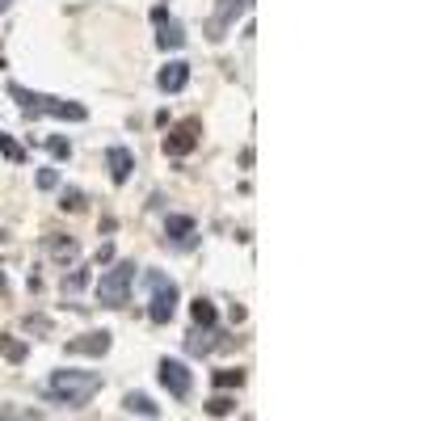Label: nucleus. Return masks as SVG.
I'll use <instances>...</instances> for the list:
<instances>
[{
	"label": "nucleus",
	"instance_id": "1",
	"mask_svg": "<svg viewBox=\"0 0 421 421\" xmlns=\"http://www.w3.org/2000/svg\"><path fill=\"white\" fill-rule=\"evenodd\" d=\"M97 392H101V375L97 371H55L46 379V388H42V396L51 404H68V409H84Z\"/></svg>",
	"mask_w": 421,
	"mask_h": 421
},
{
	"label": "nucleus",
	"instance_id": "2",
	"mask_svg": "<svg viewBox=\"0 0 421 421\" xmlns=\"http://www.w3.org/2000/svg\"><path fill=\"white\" fill-rule=\"evenodd\" d=\"M9 97L21 105L26 114H51V118H68V123H84L89 110L80 101H64V97H46V93H34V89H21V84H9Z\"/></svg>",
	"mask_w": 421,
	"mask_h": 421
},
{
	"label": "nucleus",
	"instance_id": "3",
	"mask_svg": "<svg viewBox=\"0 0 421 421\" xmlns=\"http://www.w3.org/2000/svg\"><path fill=\"white\" fill-rule=\"evenodd\" d=\"M131 283H135V261H118L114 270H105L97 283V299L101 307H127L131 299Z\"/></svg>",
	"mask_w": 421,
	"mask_h": 421
},
{
	"label": "nucleus",
	"instance_id": "4",
	"mask_svg": "<svg viewBox=\"0 0 421 421\" xmlns=\"http://www.w3.org/2000/svg\"><path fill=\"white\" fill-rule=\"evenodd\" d=\"M147 287H152V303H147V321L152 325H169L177 312V283L165 278L161 270H147Z\"/></svg>",
	"mask_w": 421,
	"mask_h": 421
},
{
	"label": "nucleus",
	"instance_id": "5",
	"mask_svg": "<svg viewBox=\"0 0 421 421\" xmlns=\"http://www.w3.org/2000/svg\"><path fill=\"white\" fill-rule=\"evenodd\" d=\"M249 9H253V0H220L215 13H210V21H206V38H210V42H220V38L232 30V21L244 17Z\"/></svg>",
	"mask_w": 421,
	"mask_h": 421
},
{
	"label": "nucleus",
	"instance_id": "6",
	"mask_svg": "<svg viewBox=\"0 0 421 421\" xmlns=\"http://www.w3.org/2000/svg\"><path fill=\"white\" fill-rule=\"evenodd\" d=\"M161 384H165V392L173 396V400H190V392H194V371L186 362H177V358H165L161 362Z\"/></svg>",
	"mask_w": 421,
	"mask_h": 421
},
{
	"label": "nucleus",
	"instance_id": "7",
	"mask_svg": "<svg viewBox=\"0 0 421 421\" xmlns=\"http://www.w3.org/2000/svg\"><path fill=\"white\" fill-rule=\"evenodd\" d=\"M152 17H156V26H161V34H156L161 51H181V46H186V30H181L177 17H169L165 9H152Z\"/></svg>",
	"mask_w": 421,
	"mask_h": 421
},
{
	"label": "nucleus",
	"instance_id": "8",
	"mask_svg": "<svg viewBox=\"0 0 421 421\" xmlns=\"http://www.w3.org/2000/svg\"><path fill=\"white\" fill-rule=\"evenodd\" d=\"M194 143H198V123H181L177 131L165 135V152L169 156H186V152H194Z\"/></svg>",
	"mask_w": 421,
	"mask_h": 421
},
{
	"label": "nucleus",
	"instance_id": "9",
	"mask_svg": "<svg viewBox=\"0 0 421 421\" xmlns=\"http://www.w3.org/2000/svg\"><path fill=\"white\" fill-rule=\"evenodd\" d=\"M156 84H161L165 93H181V89L190 84V64H186V60L165 64V68H161V76H156Z\"/></svg>",
	"mask_w": 421,
	"mask_h": 421
},
{
	"label": "nucleus",
	"instance_id": "10",
	"mask_svg": "<svg viewBox=\"0 0 421 421\" xmlns=\"http://www.w3.org/2000/svg\"><path fill=\"white\" fill-rule=\"evenodd\" d=\"M105 165H110V177H114V186H123V181L131 177V169H135V156H131L123 143H114L110 152H105Z\"/></svg>",
	"mask_w": 421,
	"mask_h": 421
},
{
	"label": "nucleus",
	"instance_id": "11",
	"mask_svg": "<svg viewBox=\"0 0 421 421\" xmlns=\"http://www.w3.org/2000/svg\"><path fill=\"white\" fill-rule=\"evenodd\" d=\"M165 240H173L177 249H190V244H194V220H190V215H169Z\"/></svg>",
	"mask_w": 421,
	"mask_h": 421
},
{
	"label": "nucleus",
	"instance_id": "12",
	"mask_svg": "<svg viewBox=\"0 0 421 421\" xmlns=\"http://www.w3.org/2000/svg\"><path fill=\"white\" fill-rule=\"evenodd\" d=\"M105 350H110V333H105V329H101V333H84V337H72V341H68V354H97V358H101Z\"/></svg>",
	"mask_w": 421,
	"mask_h": 421
},
{
	"label": "nucleus",
	"instance_id": "13",
	"mask_svg": "<svg viewBox=\"0 0 421 421\" xmlns=\"http://www.w3.org/2000/svg\"><path fill=\"white\" fill-rule=\"evenodd\" d=\"M46 253L68 266V261H76V253H80V249H76V240H68V236H60V232H51V236H46Z\"/></svg>",
	"mask_w": 421,
	"mask_h": 421
},
{
	"label": "nucleus",
	"instance_id": "14",
	"mask_svg": "<svg viewBox=\"0 0 421 421\" xmlns=\"http://www.w3.org/2000/svg\"><path fill=\"white\" fill-rule=\"evenodd\" d=\"M0 354H5L9 362H26V341H17V337H9V333H0Z\"/></svg>",
	"mask_w": 421,
	"mask_h": 421
},
{
	"label": "nucleus",
	"instance_id": "15",
	"mask_svg": "<svg viewBox=\"0 0 421 421\" xmlns=\"http://www.w3.org/2000/svg\"><path fill=\"white\" fill-rule=\"evenodd\" d=\"M210 337H215L210 329H206V333H202V329H194V333L186 337V350H190V354H210V350H215V341H210Z\"/></svg>",
	"mask_w": 421,
	"mask_h": 421
},
{
	"label": "nucleus",
	"instance_id": "16",
	"mask_svg": "<svg viewBox=\"0 0 421 421\" xmlns=\"http://www.w3.org/2000/svg\"><path fill=\"white\" fill-rule=\"evenodd\" d=\"M123 409H127V413H143V417H161V409H156L147 396H139V392H131V396L123 400Z\"/></svg>",
	"mask_w": 421,
	"mask_h": 421
},
{
	"label": "nucleus",
	"instance_id": "17",
	"mask_svg": "<svg viewBox=\"0 0 421 421\" xmlns=\"http://www.w3.org/2000/svg\"><path fill=\"white\" fill-rule=\"evenodd\" d=\"M0 156H5V161H13V165H21V161H26V147H21L13 135L0 131Z\"/></svg>",
	"mask_w": 421,
	"mask_h": 421
},
{
	"label": "nucleus",
	"instance_id": "18",
	"mask_svg": "<svg viewBox=\"0 0 421 421\" xmlns=\"http://www.w3.org/2000/svg\"><path fill=\"white\" fill-rule=\"evenodd\" d=\"M194 321L202 329H215V303H210V299H194Z\"/></svg>",
	"mask_w": 421,
	"mask_h": 421
},
{
	"label": "nucleus",
	"instance_id": "19",
	"mask_svg": "<svg viewBox=\"0 0 421 421\" xmlns=\"http://www.w3.org/2000/svg\"><path fill=\"white\" fill-rule=\"evenodd\" d=\"M240 384H244V371H232V366L215 371V388H240Z\"/></svg>",
	"mask_w": 421,
	"mask_h": 421
},
{
	"label": "nucleus",
	"instance_id": "20",
	"mask_svg": "<svg viewBox=\"0 0 421 421\" xmlns=\"http://www.w3.org/2000/svg\"><path fill=\"white\" fill-rule=\"evenodd\" d=\"M232 409H236V400H232V396H215V400L206 404V413H210V417H228Z\"/></svg>",
	"mask_w": 421,
	"mask_h": 421
},
{
	"label": "nucleus",
	"instance_id": "21",
	"mask_svg": "<svg viewBox=\"0 0 421 421\" xmlns=\"http://www.w3.org/2000/svg\"><path fill=\"white\" fill-rule=\"evenodd\" d=\"M80 287H89V270H76V274L64 278V295H76Z\"/></svg>",
	"mask_w": 421,
	"mask_h": 421
},
{
	"label": "nucleus",
	"instance_id": "22",
	"mask_svg": "<svg viewBox=\"0 0 421 421\" xmlns=\"http://www.w3.org/2000/svg\"><path fill=\"white\" fill-rule=\"evenodd\" d=\"M46 147H51V156H55V161H68V156H72V143L60 139V135H55V139H46Z\"/></svg>",
	"mask_w": 421,
	"mask_h": 421
},
{
	"label": "nucleus",
	"instance_id": "23",
	"mask_svg": "<svg viewBox=\"0 0 421 421\" xmlns=\"http://www.w3.org/2000/svg\"><path fill=\"white\" fill-rule=\"evenodd\" d=\"M60 206H64V210H80V206H84V194H80V190H64V202H60Z\"/></svg>",
	"mask_w": 421,
	"mask_h": 421
},
{
	"label": "nucleus",
	"instance_id": "24",
	"mask_svg": "<svg viewBox=\"0 0 421 421\" xmlns=\"http://www.w3.org/2000/svg\"><path fill=\"white\" fill-rule=\"evenodd\" d=\"M60 186V173L55 169H38V190H55Z\"/></svg>",
	"mask_w": 421,
	"mask_h": 421
},
{
	"label": "nucleus",
	"instance_id": "25",
	"mask_svg": "<svg viewBox=\"0 0 421 421\" xmlns=\"http://www.w3.org/2000/svg\"><path fill=\"white\" fill-rule=\"evenodd\" d=\"M26 329H34V333H46V329H51V321H46V316H30V321H26Z\"/></svg>",
	"mask_w": 421,
	"mask_h": 421
},
{
	"label": "nucleus",
	"instance_id": "26",
	"mask_svg": "<svg viewBox=\"0 0 421 421\" xmlns=\"http://www.w3.org/2000/svg\"><path fill=\"white\" fill-rule=\"evenodd\" d=\"M0 295H9V278H5V270H0Z\"/></svg>",
	"mask_w": 421,
	"mask_h": 421
},
{
	"label": "nucleus",
	"instance_id": "27",
	"mask_svg": "<svg viewBox=\"0 0 421 421\" xmlns=\"http://www.w3.org/2000/svg\"><path fill=\"white\" fill-rule=\"evenodd\" d=\"M9 5H13V0H0V13H5V9H9Z\"/></svg>",
	"mask_w": 421,
	"mask_h": 421
}]
</instances>
